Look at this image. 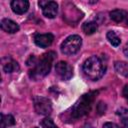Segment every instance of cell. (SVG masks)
<instances>
[{
	"label": "cell",
	"instance_id": "obj_21",
	"mask_svg": "<svg viewBox=\"0 0 128 128\" xmlns=\"http://www.w3.org/2000/svg\"><path fill=\"white\" fill-rule=\"evenodd\" d=\"M123 52H124V54L128 57V42H127L126 45L124 46V48H123Z\"/></svg>",
	"mask_w": 128,
	"mask_h": 128
},
{
	"label": "cell",
	"instance_id": "obj_1",
	"mask_svg": "<svg viewBox=\"0 0 128 128\" xmlns=\"http://www.w3.org/2000/svg\"><path fill=\"white\" fill-rule=\"evenodd\" d=\"M55 56H56L55 53L50 51L48 53L43 54L39 59H37L32 69L30 70V73H29L30 78L34 80H38V79L45 77L51 69Z\"/></svg>",
	"mask_w": 128,
	"mask_h": 128
},
{
	"label": "cell",
	"instance_id": "obj_9",
	"mask_svg": "<svg viewBox=\"0 0 128 128\" xmlns=\"http://www.w3.org/2000/svg\"><path fill=\"white\" fill-rule=\"evenodd\" d=\"M11 8L16 14H24L29 8V2L27 0H13L11 2Z\"/></svg>",
	"mask_w": 128,
	"mask_h": 128
},
{
	"label": "cell",
	"instance_id": "obj_12",
	"mask_svg": "<svg viewBox=\"0 0 128 128\" xmlns=\"http://www.w3.org/2000/svg\"><path fill=\"white\" fill-rule=\"evenodd\" d=\"M128 16V13L121 9H115L110 12V18L115 22H121Z\"/></svg>",
	"mask_w": 128,
	"mask_h": 128
},
{
	"label": "cell",
	"instance_id": "obj_11",
	"mask_svg": "<svg viewBox=\"0 0 128 128\" xmlns=\"http://www.w3.org/2000/svg\"><path fill=\"white\" fill-rule=\"evenodd\" d=\"M1 28L7 33H16L19 30V26L16 22L10 19H3L1 21Z\"/></svg>",
	"mask_w": 128,
	"mask_h": 128
},
{
	"label": "cell",
	"instance_id": "obj_16",
	"mask_svg": "<svg viewBox=\"0 0 128 128\" xmlns=\"http://www.w3.org/2000/svg\"><path fill=\"white\" fill-rule=\"evenodd\" d=\"M15 123V120H14V117L10 114H7V115H4V114H1V128H7V127H10L12 125H14Z\"/></svg>",
	"mask_w": 128,
	"mask_h": 128
},
{
	"label": "cell",
	"instance_id": "obj_6",
	"mask_svg": "<svg viewBox=\"0 0 128 128\" xmlns=\"http://www.w3.org/2000/svg\"><path fill=\"white\" fill-rule=\"evenodd\" d=\"M39 6L42 8V12L47 18H54L57 14L58 4L55 1H39Z\"/></svg>",
	"mask_w": 128,
	"mask_h": 128
},
{
	"label": "cell",
	"instance_id": "obj_22",
	"mask_svg": "<svg viewBox=\"0 0 128 128\" xmlns=\"http://www.w3.org/2000/svg\"><path fill=\"white\" fill-rule=\"evenodd\" d=\"M127 24H128V20H127Z\"/></svg>",
	"mask_w": 128,
	"mask_h": 128
},
{
	"label": "cell",
	"instance_id": "obj_2",
	"mask_svg": "<svg viewBox=\"0 0 128 128\" xmlns=\"http://www.w3.org/2000/svg\"><path fill=\"white\" fill-rule=\"evenodd\" d=\"M82 69L84 74L89 79L96 81L104 75L106 66L101 58H99L98 56H91L84 62Z\"/></svg>",
	"mask_w": 128,
	"mask_h": 128
},
{
	"label": "cell",
	"instance_id": "obj_18",
	"mask_svg": "<svg viewBox=\"0 0 128 128\" xmlns=\"http://www.w3.org/2000/svg\"><path fill=\"white\" fill-rule=\"evenodd\" d=\"M41 126L42 128H58L56 126V124L53 122V120L51 118H44L42 121H41Z\"/></svg>",
	"mask_w": 128,
	"mask_h": 128
},
{
	"label": "cell",
	"instance_id": "obj_3",
	"mask_svg": "<svg viewBox=\"0 0 128 128\" xmlns=\"http://www.w3.org/2000/svg\"><path fill=\"white\" fill-rule=\"evenodd\" d=\"M96 94H97V92L92 91V92H89V93L83 95L72 107L71 118L78 119V118L86 115L91 109V106H92V103L94 101Z\"/></svg>",
	"mask_w": 128,
	"mask_h": 128
},
{
	"label": "cell",
	"instance_id": "obj_14",
	"mask_svg": "<svg viewBox=\"0 0 128 128\" xmlns=\"http://www.w3.org/2000/svg\"><path fill=\"white\" fill-rule=\"evenodd\" d=\"M97 28H98L97 23H96V22H93V21H91V22H86V23H84L83 26H82L83 32H84L85 34H87V35H91V34H93L94 32H96V31H97Z\"/></svg>",
	"mask_w": 128,
	"mask_h": 128
},
{
	"label": "cell",
	"instance_id": "obj_10",
	"mask_svg": "<svg viewBox=\"0 0 128 128\" xmlns=\"http://www.w3.org/2000/svg\"><path fill=\"white\" fill-rule=\"evenodd\" d=\"M3 62V70L6 72V73H12V72H15V71H18L19 70V65L18 63L13 60L11 57H6L2 60Z\"/></svg>",
	"mask_w": 128,
	"mask_h": 128
},
{
	"label": "cell",
	"instance_id": "obj_13",
	"mask_svg": "<svg viewBox=\"0 0 128 128\" xmlns=\"http://www.w3.org/2000/svg\"><path fill=\"white\" fill-rule=\"evenodd\" d=\"M114 67L118 74H120L124 77H128V63H126L124 61H117V62H115Z\"/></svg>",
	"mask_w": 128,
	"mask_h": 128
},
{
	"label": "cell",
	"instance_id": "obj_20",
	"mask_svg": "<svg viewBox=\"0 0 128 128\" xmlns=\"http://www.w3.org/2000/svg\"><path fill=\"white\" fill-rule=\"evenodd\" d=\"M123 94H124L125 98H126L127 101H128V86H125V88H124V90H123Z\"/></svg>",
	"mask_w": 128,
	"mask_h": 128
},
{
	"label": "cell",
	"instance_id": "obj_5",
	"mask_svg": "<svg viewBox=\"0 0 128 128\" xmlns=\"http://www.w3.org/2000/svg\"><path fill=\"white\" fill-rule=\"evenodd\" d=\"M34 108L38 114L49 115L52 111V104L48 98L42 96H36L34 98Z\"/></svg>",
	"mask_w": 128,
	"mask_h": 128
},
{
	"label": "cell",
	"instance_id": "obj_17",
	"mask_svg": "<svg viewBox=\"0 0 128 128\" xmlns=\"http://www.w3.org/2000/svg\"><path fill=\"white\" fill-rule=\"evenodd\" d=\"M107 39L109 40V42L113 45V46H115V47H117V46H119L120 45V38L117 36V34L114 32V31H109L108 33H107Z\"/></svg>",
	"mask_w": 128,
	"mask_h": 128
},
{
	"label": "cell",
	"instance_id": "obj_7",
	"mask_svg": "<svg viewBox=\"0 0 128 128\" xmlns=\"http://www.w3.org/2000/svg\"><path fill=\"white\" fill-rule=\"evenodd\" d=\"M55 71H56L57 75L63 80H69L73 74L72 67L67 62H64V61H59L56 64Z\"/></svg>",
	"mask_w": 128,
	"mask_h": 128
},
{
	"label": "cell",
	"instance_id": "obj_8",
	"mask_svg": "<svg viewBox=\"0 0 128 128\" xmlns=\"http://www.w3.org/2000/svg\"><path fill=\"white\" fill-rule=\"evenodd\" d=\"M54 40V37L51 33H46V34H35L34 36V42L37 46L41 48H46L49 47Z\"/></svg>",
	"mask_w": 128,
	"mask_h": 128
},
{
	"label": "cell",
	"instance_id": "obj_19",
	"mask_svg": "<svg viewBox=\"0 0 128 128\" xmlns=\"http://www.w3.org/2000/svg\"><path fill=\"white\" fill-rule=\"evenodd\" d=\"M103 128H120L117 124L115 123H112V122H107L103 125Z\"/></svg>",
	"mask_w": 128,
	"mask_h": 128
},
{
	"label": "cell",
	"instance_id": "obj_15",
	"mask_svg": "<svg viewBox=\"0 0 128 128\" xmlns=\"http://www.w3.org/2000/svg\"><path fill=\"white\" fill-rule=\"evenodd\" d=\"M117 114L121 120V128H128V110L121 108L117 111Z\"/></svg>",
	"mask_w": 128,
	"mask_h": 128
},
{
	"label": "cell",
	"instance_id": "obj_4",
	"mask_svg": "<svg viewBox=\"0 0 128 128\" xmlns=\"http://www.w3.org/2000/svg\"><path fill=\"white\" fill-rule=\"evenodd\" d=\"M82 39L78 35H71L67 37L61 44V51L65 55H73L80 50Z\"/></svg>",
	"mask_w": 128,
	"mask_h": 128
}]
</instances>
